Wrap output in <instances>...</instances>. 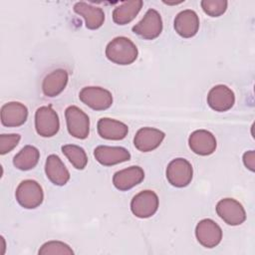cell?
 <instances>
[{
	"instance_id": "obj_1",
	"label": "cell",
	"mask_w": 255,
	"mask_h": 255,
	"mask_svg": "<svg viewBox=\"0 0 255 255\" xmlns=\"http://www.w3.org/2000/svg\"><path fill=\"white\" fill-rule=\"evenodd\" d=\"M137 55L136 46L127 37H116L106 47V57L118 65H130L136 60Z\"/></svg>"
},
{
	"instance_id": "obj_2",
	"label": "cell",
	"mask_w": 255,
	"mask_h": 255,
	"mask_svg": "<svg viewBox=\"0 0 255 255\" xmlns=\"http://www.w3.org/2000/svg\"><path fill=\"white\" fill-rule=\"evenodd\" d=\"M15 197L22 207L26 209H34L42 204L44 192L41 185L36 180L26 179L17 186Z\"/></svg>"
},
{
	"instance_id": "obj_3",
	"label": "cell",
	"mask_w": 255,
	"mask_h": 255,
	"mask_svg": "<svg viewBox=\"0 0 255 255\" xmlns=\"http://www.w3.org/2000/svg\"><path fill=\"white\" fill-rule=\"evenodd\" d=\"M69 133L79 139H85L90 133V119L86 113L76 106H70L65 111Z\"/></svg>"
},
{
	"instance_id": "obj_4",
	"label": "cell",
	"mask_w": 255,
	"mask_h": 255,
	"mask_svg": "<svg viewBox=\"0 0 255 255\" xmlns=\"http://www.w3.org/2000/svg\"><path fill=\"white\" fill-rule=\"evenodd\" d=\"M166 178L168 182L175 187L187 186L193 176V168L191 163L185 158H174L166 167Z\"/></svg>"
},
{
	"instance_id": "obj_5",
	"label": "cell",
	"mask_w": 255,
	"mask_h": 255,
	"mask_svg": "<svg viewBox=\"0 0 255 255\" xmlns=\"http://www.w3.org/2000/svg\"><path fill=\"white\" fill-rule=\"evenodd\" d=\"M35 128L37 133L43 137L54 136L59 131V117L51 106H43L36 111Z\"/></svg>"
},
{
	"instance_id": "obj_6",
	"label": "cell",
	"mask_w": 255,
	"mask_h": 255,
	"mask_svg": "<svg viewBox=\"0 0 255 255\" xmlns=\"http://www.w3.org/2000/svg\"><path fill=\"white\" fill-rule=\"evenodd\" d=\"M158 196L152 190H143L135 194L130 201V210L138 218H148L158 209Z\"/></svg>"
},
{
	"instance_id": "obj_7",
	"label": "cell",
	"mask_w": 255,
	"mask_h": 255,
	"mask_svg": "<svg viewBox=\"0 0 255 255\" xmlns=\"http://www.w3.org/2000/svg\"><path fill=\"white\" fill-rule=\"evenodd\" d=\"M83 104L95 111H105L113 104V96L110 91L101 87H85L79 93Z\"/></svg>"
},
{
	"instance_id": "obj_8",
	"label": "cell",
	"mask_w": 255,
	"mask_h": 255,
	"mask_svg": "<svg viewBox=\"0 0 255 255\" xmlns=\"http://www.w3.org/2000/svg\"><path fill=\"white\" fill-rule=\"evenodd\" d=\"M132 32L142 39L153 40L162 31V19L155 9H148L143 18L132 27Z\"/></svg>"
},
{
	"instance_id": "obj_9",
	"label": "cell",
	"mask_w": 255,
	"mask_h": 255,
	"mask_svg": "<svg viewBox=\"0 0 255 255\" xmlns=\"http://www.w3.org/2000/svg\"><path fill=\"white\" fill-rule=\"evenodd\" d=\"M217 215L228 225L237 226L246 219V212L242 204L233 198H223L216 204Z\"/></svg>"
},
{
	"instance_id": "obj_10",
	"label": "cell",
	"mask_w": 255,
	"mask_h": 255,
	"mask_svg": "<svg viewBox=\"0 0 255 255\" xmlns=\"http://www.w3.org/2000/svg\"><path fill=\"white\" fill-rule=\"evenodd\" d=\"M195 236L197 241L206 248L216 247L222 239V230L220 226L212 219H202L195 227Z\"/></svg>"
},
{
	"instance_id": "obj_11",
	"label": "cell",
	"mask_w": 255,
	"mask_h": 255,
	"mask_svg": "<svg viewBox=\"0 0 255 255\" xmlns=\"http://www.w3.org/2000/svg\"><path fill=\"white\" fill-rule=\"evenodd\" d=\"M235 103L233 91L225 85L214 86L207 95V104L215 112H226Z\"/></svg>"
},
{
	"instance_id": "obj_12",
	"label": "cell",
	"mask_w": 255,
	"mask_h": 255,
	"mask_svg": "<svg viewBox=\"0 0 255 255\" xmlns=\"http://www.w3.org/2000/svg\"><path fill=\"white\" fill-rule=\"evenodd\" d=\"M96 160L105 166H112L130 159L128 150L122 146L99 145L94 149Z\"/></svg>"
},
{
	"instance_id": "obj_13",
	"label": "cell",
	"mask_w": 255,
	"mask_h": 255,
	"mask_svg": "<svg viewBox=\"0 0 255 255\" xmlns=\"http://www.w3.org/2000/svg\"><path fill=\"white\" fill-rule=\"evenodd\" d=\"M164 136V132L157 128L148 127L141 128L136 131L133 137V144L139 151H151L160 145Z\"/></svg>"
},
{
	"instance_id": "obj_14",
	"label": "cell",
	"mask_w": 255,
	"mask_h": 255,
	"mask_svg": "<svg viewBox=\"0 0 255 255\" xmlns=\"http://www.w3.org/2000/svg\"><path fill=\"white\" fill-rule=\"evenodd\" d=\"M190 149L198 155L212 154L217 146L215 136L206 129H197L191 132L188 138Z\"/></svg>"
},
{
	"instance_id": "obj_15",
	"label": "cell",
	"mask_w": 255,
	"mask_h": 255,
	"mask_svg": "<svg viewBox=\"0 0 255 255\" xmlns=\"http://www.w3.org/2000/svg\"><path fill=\"white\" fill-rule=\"evenodd\" d=\"M28 118V109L19 102H9L1 108V123L8 128L24 125Z\"/></svg>"
},
{
	"instance_id": "obj_16",
	"label": "cell",
	"mask_w": 255,
	"mask_h": 255,
	"mask_svg": "<svg viewBox=\"0 0 255 255\" xmlns=\"http://www.w3.org/2000/svg\"><path fill=\"white\" fill-rule=\"evenodd\" d=\"M143 178V169L137 165H132L117 171L113 176V183L117 189L127 191L139 184Z\"/></svg>"
},
{
	"instance_id": "obj_17",
	"label": "cell",
	"mask_w": 255,
	"mask_h": 255,
	"mask_svg": "<svg viewBox=\"0 0 255 255\" xmlns=\"http://www.w3.org/2000/svg\"><path fill=\"white\" fill-rule=\"evenodd\" d=\"M199 29V18L195 11L186 9L179 12L174 19V30L182 38L195 36Z\"/></svg>"
},
{
	"instance_id": "obj_18",
	"label": "cell",
	"mask_w": 255,
	"mask_h": 255,
	"mask_svg": "<svg viewBox=\"0 0 255 255\" xmlns=\"http://www.w3.org/2000/svg\"><path fill=\"white\" fill-rule=\"evenodd\" d=\"M47 178L55 185L63 186L70 179V172L61 158L56 154H50L45 163Z\"/></svg>"
},
{
	"instance_id": "obj_19",
	"label": "cell",
	"mask_w": 255,
	"mask_h": 255,
	"mask_svg": "<svg viewBox=\"0 0 255 255\" xmlns=\"http://www.w3.org/2000/svg\"><path fill=\"white\" fill-rule=\"evenodd\" d=\"M97 128L101 137L110 140L124 139L128 132V128L126 124L110 118L99 120Z\"/></svg>"
},
{
	"instance_id": "obj_20",
	"label": "cell",
	"mask_w": 255,
	"mask_h": 255,
	"mask_svg": "<svg viewBox=\"0 0 255 255\" xmlns=\"http://www.w3.org/2000/svg\"><path fill=\"white\" fill-rule=\"evenodd\" d=\"M74 11L84 18L86 27L90 30L99 29L105 22V13L102 8L86 2H77L74 5Z\"/></svg>"
},
{
	"instance_id": "obj_21",
	"label": "cell",
	"mask_w": 255,
	"mask_h": 255,
	"mask_svg": "<svg viewBox=\"0 0 255 255\" xmlns=\"http://www.w3.org/2000/svg\"><path fill=\"white\" fill-rule=\"evenodd\" d=\"M68 73L66 70L57 69L48 74L42 84V90L45 96L54 98L59 96L68 84Z\"/></svg>"
},
{
	"instance_id": "obj_22",
	"label": "cell",
	"mask_w": 255,
	"mask_h": 255,
	"mask_svg": "<svg viewBox=\"0 0 255 255\" xmlns=\"http://www.w3.org/2000/svg\"><path fill=\"white\" fill-rule=\"evenodd\" d=\"M143 2L141 0L125 1L113 11V20L118 25H126L131 22L139 13Z\"/></svg>"
},
{
	"instance_id": "obj_23",
	"label": "cell",
	"mask_w": 255,
	"mask_h": 255,
	"mask_svg": "<svg viewBox=\"0 0 255 255\" xmlns=\"http://www.w3.org/2000/svg\"><path fill=\"white\" fill-rule=\"evenodd\" d=\"M40 159V151L33 145H25L13 158V164L20 170L34 168Z\"/></svg>"
},
{
	"instance_id": "obj_24",
	"label": "cell",
	"mask_w": 255,
	"mask_h": 255,
	"mask_svg": "<svg viewBox=\"0 0 255 255\" xmlns=\"http://www.w3.org/2000/svg\"><path fill=\"white\" fill-rule=\"evenodd\" d=\"M62 152L76 169H84L88 163V156L85 149L76 144H65L62 146Z\"/></svg>"
},
{
	"instance_id": "obj_25",
	"label": "cell",
	"mask_w": 255,
	"mask_h": 255,
	"mask_svg": "<svg viewBox=\"0 0 255 255\" xmlns=\"http://www.w3.org/2000/svg\"><path fill=\"white\" fill-rule=\"evenodd\" d=\"M40 255H47V254H65V255H72L74 254V251L72 248L62 242V241H48L44 243L38 252Z\"/></svg>"
},
{
	"instance_id": "obj_26",
	"label": "cell",
	"mask_w": 255,
	"mask_h": 255,
	"mask_svg": "<svg viewBox=\"0 0 255 255\" xmlns=\"http://www.w3.org/2000/svg\"><path fill=\"white\" fill-rule=\"evenodd\" d=\"M202 10L210 17H219L225 13L228 2L226 0H202Z\"/></svg>"
},
{
	"instance_id": "obj_27",
	"label": "cell",
	"mask_w": 255,
	"mask_h": 255,
	"mask_svg": "<svg viewBox=\"0 0 255 255\" xmlns=\"http://www.w3.org/2000/svg\"><path fill=\"white\" fill-rule=\"evenodd\" d=\"M21 139V135L18 133L1 134L0 135V154H6L17 146Z\"/></svg>"
},
{
	"instance_id": "obj_28",
	"label": "cell",
	"mask_w": 255,
	"mask_h": 255,
	"mask_svg": "<svg viewBox=\"0 0 255 255\" xmlns=\"http://www.w3.org/2000/svg\"><path fill=\"white\" fill-rule=\"evenodd\" d=\"M243 163L251 171L255 170V152L248 150L243 154Z\"/></svg>"
}]
</instances>
